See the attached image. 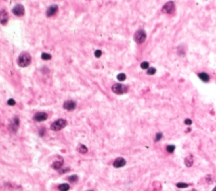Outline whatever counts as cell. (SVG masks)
Wrapping results in <instances>:
<instances>
[{"label": "cell", "instance_id": "obj_27", "mask_svg": "<svg viewBox=\"0 0 216 191\" xmlns=\"http://www.w3.org/2000/svg\"><path fill=\"white\" fill-rule=\"evenodd\" d=\"M15 104H16V102L13 99H9V100H8V104H9V105L13 106V105H15Z\"/></svg>", "mask_w": 216, "mask_h": 191}, {"label": "cell", "instance_id": "obj_10", "mask_svg": "<svg viewBox=\"0 0 216 191\" xmlns=\"http://www.w3.org/2000/svg\"><path fill=\"white\" fill-rule=\"evenodd\" d=\"M19 125H20V120H19V118L18 117H14L13 119V120L11 121L10 125H9V129L13 131V132H15L18 128H19Z\"/></svg>", "mask_w": 216, "mask_h": 191}, {"label": "cell", "instance_id": "obj_9", "mask_svg": "<svg viewBox=\"0 0 216 191\" xmlns=\"http://www.w3.org/2000/svg\"><path fill=\"white\" fill-rule=\"evenodd\" d=\"M76 108V103L73 100H67L64 104V109L67 110H73Z\"/></svg>", "mask_w": 216, "mask_h": 191}, {"label": "cell", "instance_id": "obj_17", "mask_svg": "<svg viewBox=\"0 0 216 191\" xmlns=\"http://www.w3.org/2000/svg\"><path fill=\"white\" fill-rule=\"evenodd\" d=\"M70 189V186L68 184H62L58 186V190L60 191H68Z\"/></svg>", "mask_w": 216, "mask_h": 191}, {"label": "cell", "instance_id": "obj_21", "mask_svg": "<svg viewBox=\"0 0 216 191\" xmlns=\"http://www.w3.org/2000/svg\"><path fill=\"white\" fill-rule=\"evenodd\" d=\"M188 186H189V184H186V183H177V187L180 188V189H181V188H187Z\"/></svg>", "mask_w": 216, "mask_h": 191}, {"label": "cell", "instance_id": "obj_30", "mask_svg": "<svg viewBox=\"0 0 216 191\" xmlns=\"http://www.w3.org/2000/svg\"><path fill=\"white\" fill-rule=\"evenodd\" d=\"M192 191H197L196 190H192Z\"/></svg>", "mask_w": 216, "mask_h": 191}, {"label": "cell", "instance_id": "obj_29", "mask_svg": "<svg viewBox=\"0 0 216 191\" xmlns=\"http://www.w3.org/2000/svg\"><path fill=\"white\" fill-rule=\"evenodd\" d=\"M212 191H216V186H215V188H214V190H212Z\"/></svg>", "mask_w": 216, "mask_h": 191}, {"label": "cell", "instance_id": "obj_19", "mask_svg": "<svg viewBox=\"0 0 216 191\" xmlns=\"http://www.w3.org/2000/svg\"><path fill=\"white\" fill-rule=\"evenodd\" d=\"M156 73V69L154 67H149L148 71H147V74L148 75H154Z\"/></svg>", "mask_w": 216, "mask_h": 191}, {"label": "cell", "instance_id": "obj_6", "mask_svg": "<svg viewBox=\"0 0 216 191\" xmlns=\"http://www.w3.org/2000/svg\"><path fill=\"white\" fill-rule=\"evenodd\" d=\"M12 12L14 15L21 17L25 14V8L22 4H16L13 8Z\"/></svg>", "mask_w": 216, "mask_h": 191}, {"label": "cell", "instance_id": "obj_26", "mask_svg": "<svg viewBox=\"0 0 216 191\" xmlns=\"http://www.w3.org/2000/svg\"><path fill=\"white\" fill-rule=\"evenodd\" d=\"M101 56H102V51H100V50H97V51H95V57L99 58V57H100Z\"/></svg>", "mask_w": 216, "mask_h": 191}, {"label": "cell", "instance_id": "obj_3", "mask_svg": "<svg viewBox=\"0 0 216 191\" xmlns=\"http://www.w3.org/2000/svg\"><path fill=\"white\" fill-rule=\"evenodd\" d=\"M134 40L138 43V44H142L146 40V33L144 30H138L135 34H134Z\"/></svg>", "mask_w": 216, "mask_h": 191}, {"label": "cell", "instance_id": "obj_31", "mask_svg": "<svg viewBox=\"0 0 216 191\" xmlns=\"http://www.w3.org/2000/svg\"><path fill=\"white\" fill-rule=\"evenodd\" d=\"M89 191H92V190H89Z\"/></svg>", "mask_w": 216, "mask_h": 191}, {"label": "cell", "instance_id": "obj_18", "mask_svg": "<svg viewBox=\"0 0 216 191\" xmlns=\"http://www.w3.org/2000/svg\"><path fill=\"white\" fill-rule=\"evenodd\" d=\"M175 149H176V147H175L174 145H168V146L166 147V151L170 153H173Z\"/></svg>", "mask_w": 216, "mask_h": 191}, {"label": "cell", "instance_id": "obj_12", "mask_svg": "<svg viewBox=\"0 0 216 191\" xmlns=\"http://www.w3.org/2000/svg\"><path fill=\"white\" fill-rule=\"evenodd\" d=\"M126 164V161L123 157H117L113 163V166L115 167L118 168V167H122Z\"/></svg>", "mask_w": 216, "mask_h": 191}, {"label": "cell", "instance_id": "obj_7", "mask_svg": "<svg viewBox=\"0 0 216 191\" xmlns=\"http://www.w3.org/2000/svg\"><path fill=\"white\" fill-rule=\"evenodd\" d=\"M9 21V15L5 9H2L0 11V23L2 25H6Z\"/></svg>", "mask_w": 216, "mask_h": 191}, {"label": "cell", "instance_id": "obj_24", "mask_svg": "<svg viewBox=\"0 0 216 191\" xmlns=\"http://www.w3.org/2000/svg\"><path fill=\"white\" fill-rule=\"evenodd\" d=\"M68 180L70 182H72V183H74V182H76L77 180H78V176L77 175H72V176H70L68 178Z\"/></svg>", "mask_w": 216, "mask_h": 191}, {"label": "cell", "instance_id": "obj_13", "mask_svg": "<svg viewBox=\"0 0 216 191\" xmlns=\"http://www.w3.org/2000/svg\"><path fill=\"white\" fill-rule=\"evenodd\" d=\"M198 76L204 83H208L210 80V77H209V76L206 73H200L198 74Z\"/></svg>", "mask_w": 216, "mask_h": 191}, {"label": "cell", "instance_id": "obj_2", "mask_svg": "<svg viewBox=\"0 0 216 191\" xmlns=\"http://www.w3.org/2000/svg\"><path fill=\"white\" fill-rule=\"evenodd\" d=\"M68 122L66 120L64 119H59L56 121H54L51 125V130H54V131H58L62 129H64L66 126H67Z\"/></svg>", "mask_w": 216, "mask_h": 191}, {"label": "cell", "instance_id": "obj_4", "mask_svg": "<svg viewBox=\"0 0 216 191\" xmlns=\"http://www.w3.org/2000/svg\"><path fill=\"white\" fill-rule=\"evenodd\" d=\"M176 10V8H175V4L172 1H170L168 3H166L165 5L163 6L161 11L162 13H167V14H172L174 13Z\"/></svg>", "mask_w": 216, "mask_h": 191}, {"label": "cell", "instance_id": "obj_25", "mask_svg": "<svg viewBox=\"0 0 216 191\" xmlns=\"http://www.w3.org/2000/svg\"><path fill=\"white\" fill-rule=\"evenodd\" d=\"M162 137H163L162 133H160V132H158V133L156 134V136H155V139H154V141H160V139H161V138H162Z\"/></svg>", "mask_w": 216, "mask_h": 191}, {"label": "cell", "instance_id": "obj_28", "mask_svg": "<svg viewBox=\"0 0 216 191\" xmlns=\"http://www.w3.org/2000/svg\"><path fill=\"white\" fill-rule=\"evenodd\" d=\"M184 123H185L187 126H190L191 124H192V120H191L190 119H186L185 121H184Z\"/></svg>", "mask_w": 216, "mask_h": 191}, {"label": "cell", "instance_id": "obj_23", "mask_svg": "<svg viewBox=\"0 0 216 191\" xmlns=\"http://www.w3.org/2000/svg\"><path fill=\"white\" fill-rule=\"evenodd\" d=\"M140 66H141V68H142V69H149L150 64H149L148 62H143Z\"/></svg>", "mask_w": 216, "mask_h": 191}, {"label": "cell", "instance_id": "obj_14", "mask_svg": "<svg viewBox=\"0 0 216 191\" xmlns=\"http://www.w3.org/2000/svg\"><path fill=\"white\" fill-rule=\"evenodd\" d=\"M63 163H64V160L61 158V160L60 161H55L53 163H52V168H54V169H56V170H58V169H59L62 166H63Z\"/></svg>", "mask_w": 216, "mask_h": 191}, {"label": "cell", "instance_id": "obj_1", "mask_svg": "<svg viewBox=\"0 0 216 191\" xmlns=\"http://www.w3.org/2000/svg\"><path fill=\"white\" fill-rule=\"evenodd\" d=\"M30 63H31V56L27 52H22L17 59V63L21 67H26L29 66Z\"/></svg>", "mask_w": 216, "mask_h": 191}, {"label": "cell", "instance_id": "obj_15", "mask_svg": "<svg viewBox=\"0 0 216 191\" xmlns=\"http://www.w3.org/2000/svg\"><path fill=\"white\" fill-rule=\"evenodd\" d=\"M192 164H193V157L192 155H190L185 158V165L189 167H192Z\"/></svg>", "mask_w": 216, "mask_h": 191}, {"label": "cell", "instance_id": "obj_16", "mask_svg": "<svg viewBox=\"0 0 216 191\" xmlns=\"http://www.w3.org/2000/svg\"><path fill=\"white\" fill-rule=\"evenodd\" d=\"M77 149H78V151H79V153H82V154L86 153L88 152V148H87L85 145H83V144H79Z\"/></svg>", "mask_w": 216, "mask_h": 191}, {"label": "cell", "instance_id": "obj_20", "mask_svg": "<svg viewBox=\"0 0 216 191\" xmlns=\"http://www.w3.org/2000/svg\"><path fill=\"white\" fill-rule=\"evenodd\" d=\"M41 58L43 60H49L51 58V56L50 54H47V53H42L41 54Z\"/></svg>", "mask_w": 216, "mask_h": 191}, {"label": "cell", "instance_id": "obj_22", "mask_svg": "<svg viewBox=\"0 0 216 191\" xmlns=\"http://www.w3.org/2000/svg\"><path fill=\"white\" fill-rule=\"evenodd\" d=\"M117 79H118L119 81L123 82V81H124V80L126 79V75H125L124 73H119V74L117 75Z\"/></svg>", "mask_w": 216, "mask_h": 191}, {"label": "cell", "instance_id": "obj_11", "mask_svg": "<svg viewBox=\"0 0 216 191\" xmlns=\"http://www.w3.org/2000/svg\"><path fill=\"white\" fill-rule=\"evenodd\" d=\"M58 5H56V4L51 5V7H49L48 9L47 10V17H51V16L55 15L57 13V12H58Z\"/></svg>", "mask_w": 216, "mask_h": 191}, {"label": "cell", "instance_id": "obj_8", "mask_svg": "<svg viewBox=\"0 0 216 191\" xmlns=\"http://www.w3.org/2000/svg\"><path fill=\"white\" fill-rule=\"evenodd\" d=\"M48 115L47 113L45 112H38L37 113L36 115H34V120L36 121H38V122H41V121H44L47 119Z\"/></svg>", "mask_w": 216, "mask_h": 191}, {"label": "cell", "instance_id": "obj_5", "mask_svg": "<svg viewBox=\"0 0 216 191\" xmlns=\"http://www.w3.org/2000/svg\"><path fill=\"white\" fill-rule=\"evenodd\" d=\"M112 91L114 92L116 94H119V95L127 93V87L125 85H123V84H121V83H116V84H114L112 86Z\"/></svg>", "mask_w": 216, "mask_h": 191}]
</instances>
